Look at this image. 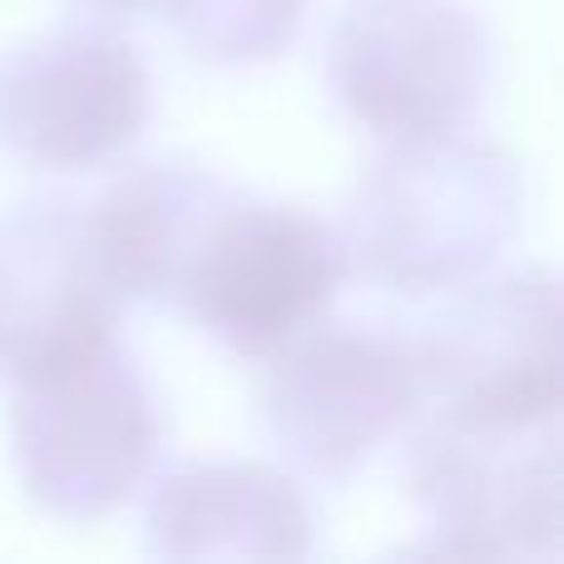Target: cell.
I'll list each match as a JSON object with an SVG mask.
<instances>
[{
	"instance_id": "6da1fadb",
	"label": "cell",
	"mask_w": 564,
	"mask_h": 564,
	"mask_svg": "<svg viewBox=\"0 0 564 564\" xmlns=\"http://www.w3.org/2000/svg\"><path fill=\"white\" fill-rule=\"evenodd\" d=\"M520 204V174L500 149L466 134L387 144L351 194L347 258L391 292H456L496 268Z\"/></svg>"
},
{
	"instance_id": "7a4b0ae2",
	"label": "cell",
	"mask_w": 564,
	"mask_h": 564,
	"mask_svg": "<svg viewBox=\"0 0 564 564\" xmlns=\"http://www.w3.org/2000/svg\"><path fill=\"white\" fill-rule=\"evenodd\" d=\"M327 75L341 109L387 144L460 134L490 85V35L466 0H351Z\"/></svg>"
},
{
	"instance_id": "3957f363",
	"label": "cell",
	"mask_w": 564,
	"mask_h": 564,
	"mask_svg": "<svg viewBox=\"0 0 564 564\" xmlns=\"http://www.w3.org/2000/svg\"><path fill=\"white\" fill-rule=\"evenodd\" d=\"M341 273L347 248L307 208L224 194L174 292L218 341L273 357L327 317Z\"/></svg>"
},
{
	"instance_id": "277c9868",
	"label": "cell",
	"mask_w": 564,
	"mask_h": 564,
	"mask_svg": "<svg viewBox=\"0 0 564 564\" xmlns=\"http://www.w3.org/2000/svg\"><path fill=\"white\" fill-rule=\"evenodd\" d=\"M421 391L441 421L540 431L560 411V288L545 268L476 278L411 341Z\"/></svg>"
},
{
	"instance_id": "5b68a950",
	"label": "cell",
	"mask_w": 564,
	"mask_h": 564,
	"mask_svg": "<svg viewBox=\"0 0 564 564\" xmlns=\"http://www.w3.org/2000/svg\"><path fill=\"white\" fill-rule=\"evenodd\" d=\"M10 456L25 496L59 520L129 506L159 456L154 397L115 347L85 367L15 387Z\"/></svg>"
},
{
	"instance_id": "8992f818",
	"label": "cell",
	"mask_w": 564,
	"mask_h": 564,
	"mask_svg": "<svg viewBox=\"0 0 564 564\" xmlns=\"http://www.w3.org/2000/svg\"><path fill=\"white\" fill-rule=\"evenodd\" d=\"M149 109V65L109 25H55L0 55V154L35 174L115 164Z\"/></svg>"
},
{
	"instance_id": "52a82bcc",
	"label": "cell",
	"mask_w": 564,
	"mask_h": 564,
	"mask_svg": "<svg viewBox=\"0 0 564 564\" xmlns=\"http://www.w3.org/2000/svg\"><path fill=\"white\" fill-rule=\"evenodd\" d=\"M273 357L263 391L268 426L278 446L317 476H351L426 406L406 337L317 322Z\"/></svg>"
},
{
	"instance_id": "ba28073f",
	"label": "cell",
	"mask_w": 564,
	"mask_h": 564,
	"mask_svg": "<svg viewBox=\"0 0 564 564\" xmlns=\"http://www.w3.org/2000/svg\"><path fill=\"white\" fill-rule=\"evenodd\" d=\"M411 486L451 555H555L564 525L555 426L476 431L441 421L416 441Z\"/></svg>"
},
{
	"instance_id": "9c48e42d",
	"label": "cell",
	"mask_w": 564,
	"mask_h": 564,
	"mask_svg": "<svg viewBox=\"0 0 564 564\" xmlns=\"http://www.w3.org/2000/svg\"><path fill=\"white\" fill-rule=\"evenodd\" d=\"M124 302L105 288L65 204H30L0 224V377H59L115 347Z\"/></svg>"
},
{
	"instance_id": "30bf717a",
	"label": "cell",
	"mask_w": 564,
	"mask_h": 564,
	"mask_svg": "<svg viewBox=\"0 0 564 564\" xmlns=\"http://www.w3.org/2000/svg\"><path fill=\"white\" fill-rule=\"evenodd\" d=\"M149 540L184 564H273L312 545V516L297 480L263 460H198L154 490Z\"/></svg>"
},
{
	"instance_id": "8fae6325",
	"label": "cell",
	"mask_w": 564,
	"mask_h": 564,
	"mask_svg": "<svg viewBox=\"0 0 564 564\" xmlns=\"http://www.w3.org/2000/svg\"><path fill=\"white\" fill-rule=\"evenodd\" d=\"M224 204V188L208 174L178 164H149L115 178L79 214V238L119 302L164 297L178 288L204 224Z\"/></svg>"
},
{
	"instance_id": "7c38bea8",
	"label": "cell",
	"mask_w": 564,
	"mask_h": 564,
	"mask_svg": "<svg viewBox=\"0 0 564 564\" xmlns=\"http://www.w3.org/2000/svg\"><path fill=\"white\" fill-rule=\"evenodd\" d=\"M174 20V30L218 65H258L292 45L302 25V0H144Z\"/></svg>"
}]
</instances>
